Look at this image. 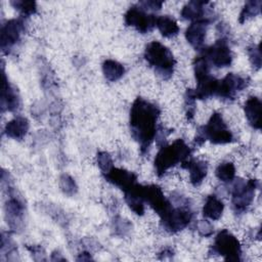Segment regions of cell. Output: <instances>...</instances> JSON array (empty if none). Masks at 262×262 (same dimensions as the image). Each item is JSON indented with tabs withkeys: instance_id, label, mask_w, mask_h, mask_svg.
<instances>
[{
	"instance_id": "obj_1",
	"label": "cell",
	"mask_w": 262,
	"mask_h": 262,
	"mask_svg": "<svg viewBox=\"0 0 262 262\" xmlns=\"http://www.w3.org/2000/svg\"><path fill=\"white\" fill-rule=\"evenodd\" d=\"M160 108L142 97H137L130 108V130L132 137L138 142L140 152H147L150 144L156 139L157 122Z\"/></svg>"
},
{
	"instance_id": "obj_2",
	"label": "cell",
	"mask_w": 262,
	"mask_h": 262,
	"mask_svg": "<svg viewBox=\"0 0 262 262\" xmlns=\"http://www.w3.org/2000/svg\"><path fill=\"white\" fill-rule=\"evenodd\" d=\"M191 149L183 139H176L172 144L163 145L155 158V169L159 177L163 176L170 168L187 160Z\"/></svg>"
},
{
	"instance_id": "obj_3",
	"label": "cell",
	"mask_w": 262,
	"mask_h": 262,
	"mask_svg": "<svg viewBox=\"0 0 262 262\" xmlns=\"http://www.w3.org/2000/svg\"><path fill=\"white\" fill-rule=\"evenodd\" d=\"M144 58L162 79L168 80L172 77L176 61L170 49L161 42L148 43L144 50Z\"/></svg>"
},
{
	"instance_id": "obj_4",
	"label": "cell",
	"mask_w": 262,
	"mask_h": 262,
	"mask_svg": "<svg viewBox=\"0 0 262 262\" xmlns=\"http://www.w3.org/2000/svg\"><path fill=\"white\" fill-rule=\"evenodd\" d=\"M206 140H209L214 144H225L233 141V135L227 128L220 113H213L208 123L198 130L194 142L196 144H202Z\"/></svg>"
},
{
	"instance_id": "obj_5",
	"label": "cell",
	"mask_w": 262,
	"mask_h": 262,
	"mask_svg": "<svg viewBox=\"0 0 262 262\" xmlns=\"http://www.w3.org/2000/svg\"><path fill=\"white\" fill-rule=\"evenodd\" d=\"M209 253L220 255L225 261H241L242 248L238 239L231 232L222 229L217 233Z\"/></svg>"
},
{
	"instance_id": "obj_6",
	"label": "cell",
	"mask_w": 262,
	"mask_h": 262,
	"mask_svg": "<svg viewBox=\"0 0 262 262\" xmlns=\"http://www.w3.org/2000/svg\"><path fill=\"white\" fill-rule=\"evenodd\" d=\"M2 185H6L9 198L5 202L4 212H5V220L7 225L12 231H18L23 228L24 224V214H25V205L19 196L16 195L15 189L11 186L9 181L3 183Z\"/></svg>"
},
{
	"instance_id": "obj_7",
	"label": "cell",
	"mask_w": 262,
	"mask_h": 262,
	"mask_svg": "<svg viewBox=\"0 0 262 262\" xmlns=\"http://www.w3.org/2000/svg\"><path fill=\"white\" fill-rule=\"evenodd\" d=\"M259 186L257 179H249L247 181L237 179L231 190V204L236 213L245 212L252 204L256 189Z\"/></svg>"
},
{
	"instance_id": "obj_8",
	"label": "cell",
	"mask_w": 262,
	"mask_h": 262,
	"mask_svg": "<svg viewBox=\"0 0 262 262\" xmlns=\"http://www.w3.org/2000/svg\"><path fill=\"white\" fill-rule=\"evenodd\" d=\"M141 195L154 211L163 219L173 208L172 203L167 200L160 186L156 184L141 185Z\"/></svg>"
},
{
	"instance_id": "obj_9",
	"label": "cell",
	"mask_w": 262,
	"mask_h": 262,
	"mask_svg": "<svg viewBox=\"0 0 262 262\" xmlns=\"http://www.w3.org/2000/svg\"><path fill=\"white\" fill-rule=\"evenodd\" d=\"M192 219V211L188 204L173 207L172 210L161 219L162 224L170 233H176L184 229Z\"/></svg>"
},
{
	"instance_id": "obj_10",
	"label": "cell",
	"mask_w": 262,
	"mask_h": 262,
	"mask_svg": "<svg viewBox=\"0 0 262 262\" xmlns=\"http://www.w3.org/2000/svg\"><path fill=\"white\" fill-rule=\"evenodd\" d=\"M202 56L208 61V63H212L216 68H225L230 66L232 61V54L229 46L227 45L226 38L218 39L213 45L203 48Z\"/></svg>"
},
{
	"instance_id": "obj_11",
	"label": "cell",
	"mask_w": 262,
	"mask_h": 262,
	"mask_svg": "<svg viewBox=\"0 0 262 262\" xmlns=\"http://www.w3.org/2000/svg\"><path fill=\"white\" fill-rule=\"evenodd\" d=\"M124 19L127 26L133 27L141 34H146L156 27L157 17L155 14L147 13L139 5H134L126 11Z\"/></svg>"
},
{
	"instance_id": "obj_12",
	"label": "cell",
	"mask_w": 262,
	"mask_h": 262,
	"mask_svg": "<svg viewBox=\"0 0 262 262\" xmlns=\"http://www.w3.org/2000/svg\"><path fill=\"white\" fill-rule=\"evenodd\" d=\"M25 32V23L23 18H12L7 20L1 27V50L3 53H10L11 49L20 40Z\"/></svg>"
},
{
	"instance_id": "obj_13",
	"label": "cell",
	"mask_w": 262,
	"mask_h": 262,
	"mask_svg": "<svg viewBox=\"0 0 262 262\" xmlns=\"http://www.w3.org/2000/svg\"><path fill=\"white\" fill-rule=\"evenodd\" d=\"M249 84V79L239 75L229 73L218 83L216 95L227 100H233L236 93L245 89Z\"/></svg>"
},
{
	"instance_id": "obj_14",
	"label": "cell",
	"mask_w": 262,
	"mask_h": 262,
	"mask_svg": "<svg viewBox=\"0 0 262 262\" xmlns=\"http://www.w3.org/2000/svg\"><path fill=\"white\" fill-rule=\"evenodd\" d=\"M2 79L3 83L1 90V112H15L19 108L20 98L17 90L8 82L6 75L4 73V67Z\"/></svg>"
},
{
	"instance_id": "obj_15",
	"label": "cell",
	"mask_w": 262,
	"mask_h": 262,
	"mask_svg": "<svg viewBox=\"0 0 262 262\" xmlns=\"http://www.w3.org/2000/svg\"><path fill=\"white\" fill-rule=\"evenodd\" d=\"M103 176L106 181L118 186L123 191L132 187L137 180V176L133 172L115 167H113L107 173H104Z\"/></svg>"
},
{
	"instance_id": "obj_16",
	"label": "cell",
	"mask_w": 262,
	"mask_h": 262,
	"mask_svg": "<svg viewBox=\"0 0 262 262\" xmlns=\"http://www.w3.org/2000/svg\"><path fill=\"white\" fill-rule=\"evenodd\" d=\"M212 19H201L192 21L185 31V38L187 42L196 50L203 49L204 41L206 38V32L208 25Z\"/></svg>"
},
{
	"instance_id": "obj_17",
	"label": "cell",
	"mask_w": 262,
	"mask_h": 262,
	"mask_svg": "<svg viewBox=\"0 0 262 262\" xmlns=\"http://www.w3.org/2000/svg\"><path fill=\"white\" fill-rule=\"evenodd\" d=\"M181 167L188 170L189 179L193 186L200 185L204 178L207 176L208 164L205 161L187 159L181 163Z\"/></svg>"
},
{
	"instance_id": "obj_18",
	"label": "cell",
	"mask_w": 262,
	"mask_h": 262,
	"mask_svg": "<svg viewBox=\"0 0 262 262\" xmlns=\"http://www.w3.org/2000/svg\"><path fill=\"white\" fill-rule=\"evenodd\" d=\"M209 4L208 1H189L187 2L182 10H181V16L185 19L189 20H201V19H212L210 17H207L206 15L208 12L207 5Z\"/></svg>"
},
{
	"instance_id": "obj_19",
	"label": "cell",
	"mask_w": 262,
	"mask_h": 262,
	"mask_svg": "<svg viewBox=\"0 0 262 262\" xmlns=\"http://www.w3.org/2000/svg\"><path fill=\"white\" fill-rule=\"evenodd\" d=\"M261 100L256 96H250L244 105V111L246 118L249 124L257 130H260L262 127L261 123Z\"/></svg>"
},
{
	"instance_id": "obj_20",
	"label": "cell",
	"mask_w": 262,
	"mask_h": 262,
	"mask_svg": "<svg viewBox=\"0 0 262 262\" xmlns=\"http://www.w3.org/2000/svg\"><path fill=\"white\" fill-rule=\"evenodd\" d=\"M124 199L128 207L137 215L141 216L144 213V201L141 195V184L137 182L124 191Z\"/></svg>"
},
{
	"instance_id": "obj_21",
	"label": "cell",
	"mask_w": 262,
	"mask_h": 262,
	"mask_svg": "<svg viewBox=\"0 0 262 262\" xmlns=\"http://www.w3.org/2000/svg\"><path fill=\"white\" fill-rule=\"evenodd\" d=\"M29 127H30V124L28 119L21 116H17L6 124L4 128V132L7 135V137L20 140L28 133Z\"/></svg>"
},
{
	"instance_id": "obj_22",
	"label": "cell",
	"mask_w": 262,
	"mask_h": 262,
	"mask_svg": "<svg viewBox=\"0 0 262 262\" xmlns=\"http://www.w3.org/2000/svg\"><path fill=\"white\" fill-rule=\"evenodd\" d=\"M219 80L212 76H207L198 81V86L192 89L193 96L195 99H206L213 95H216Z\"/></svg>"
},
{
	"instance_id": "obj_23",
	"label": "cell",
	"mask_w": 262,
	"mask_h": 262,
	"mask_svg": "<svg viewBox=\"0 0 262 262\" xmlns=\"http://www.w3.org/2000/svg\"><path fill=\"white\" fill-rule=\"evenodd\" d=\"M223 203L214 194L207 196L203 207V215L211 220H218L223 213Z\"/></svg>"
},
{
	"instance_id": "obj_24",
	"label": "cell",
	"mask_w": 262,
	"mask_h": 262,
	"mask_svg": "<svg viewBox=\"0 0 262 262\" xmlns=\"http://www.w3.org/2000/svg\"><path fill=\"white\" fill-rule=\"evenodd\" d=\"M156 26L159 29L160 33L166 38L174 37L179 32V27L176 20L168 15H162L157 17Z\"/></svg>"
},
{
	"instance_id": "obj_25",
	"label": "cell",
	"mask_w": 262,
	"mask_h": 262,
	"mask_svg": "<svg viewBox=\"0 0 262 262\" xmlns=\"http://www.w3.org/2000/svg\"><path fill=\"white\" fill-rule=\"evenodd\" d=\"M102 73L106 80L110 82H116L121 79L125 73L123 64L114 59H106L102 63Z\"/></svg>"
},
{
	"instance_id": "obj_26",
	"label": "cell",
	"mask_w": 262,
	"mask_h": 262,
	"mask_svg": "<svg viewBox=\"0 0 262 262\" xmlns=\"http://www.w3.org/2000/svg\"><path fill=\"white\" fill-rule=\"evenodd\" d=\"M261 6H262V2L260 0H251V1H247L246 4L244 5L239 16H238V21L241 24L245 23L247 19L254 17L256 15H258L261 12Z\"/></svg>"
},
{
	"instance_id": "obj_27",
	"label": "cell",
	"mask_w": 262,
	"mask_h": 262,
	"mask_svg": "<svg viewBox=\"0 0 262 262\" xmlns=\"http://www.w3.org/2000/svg\"><path fill=\"white\" fill-rule=\"evenodd\" d=\"M215 174L219 180L223 182H230L235 177V167L230 162H224L216 168Z\"/></svg>"
},
{
	"instance_id": "obj_28",
	"label": "cell",
	"mask_w": 262,
	"mask_h": 262,
	"mask_svg": "<svg viewBox=\"0 0 262 262\" xmlns=\"http://www.w3.org/2000/svg\"><path fill=\"white\" fill-rule=\"evenodd\" d=\"M10 4L19 11L23 17L30 16L37 11V4L35 1H25V0H14L11 1Z\"/></svg>"
},
{
	"instance_id": "obj_29",
	"label": "cell",
	"mask_w": 262,
	"mask_h": 262,
	"mask_svg": "<svg viewBox=\"0 0 262 262\" xmlns=\"http://www.w3.org/2000/svg\"><path fill=\"white\" fill-rule=\"evenodd\" d=\"M193 71H194V76L195 79L199 81L207 76H209V63L208 61L205 59L204 56L199 55L194 58L193 60Z\"/></svg>"
},
{
	"instance_id": "obj_30",
	"label": "cell",
	"mask_w": 262,
	"mask_h": 262,
	"mask_svg": "<svg viewBox=\"0 0 262 262\" xmlns=\"http://www.w3.org/2000/svg\"><path fill=\"white\" fill-rule=\"evenodd\" d=\"M59 187L61 191L69 196L74 195L78 191V186L76 184V181L74 180L73 177H71L68 174H62L59 177Z\"/></svg>"
},
{
	"instance_id": "obj_31",
	"label": "cell",
	"mask_w": 262,
	"mask_h": 262,
	"mask_svg": "<svg viewBox=\"0 0 262 262\" xmlns=\"http://www.w3.org/2000/svg\"><path fill=\"white\" fill-rule=\"evenodd\" d=\"M132 225L131 223L120 217V216H117L115 217L114 221H113V229H114V232L116 235H119V236H125L131 229Z\"/></svg>"
},
{
	"instance_id": "obj_32",
	"label": "cell",
	"mask_w": 262,
	"mask_h": 262,
	"mask_svg": "<svg viewBox=\"0 0 262 262\" xmlns=\"http://www.w3.org/2000/svg\"><path fill=\"white\" fill-rule=\"evenodd\" d=\"M96 161H97V165H98L99 169L101 170L102 174L107 173L114 167L112 157L106 151H99V152H97Z\"/></svg>"
},
{
	"instance_id": "obj_33",
	"label": "cell",
	"mask_w": 262,
	"mask_h": 262,
	"mask_svg": "<svg viewBox=\"0 0 262 262\" xmlns=\"http://www.w3.org/2000/svg\"><path fill=\"white\" fill-rule=\"evenodd\" d=\"M195 100L192 89H187L185 93V114L188 121L193 119L195 113Z\"/></svg>"
},
{
	"instance_id": "obj_34",
	"label": "cell",
	"mask_w": 262,
	"mask_h": 262,
	"mask_svg": "<svg viewBox=\"0 0 262 262\" xmlns=\"http://www.w3.org/2000/svg\"><path fill=\"white\" fill-rule=\"evenodd\" d=\"M249 59L255 70H259L261 68L262 57H261V49L260 45H252L248 48Z\"/></svg>"
},
{
	"instance_id": "obj_35",
	"label": "cell",
	"mask_w": 262,
	"mask_h": 262,
	"mask_svg": "<svg viewBox=\"0 0 262 262\" xmlns=\"http://www.w3.org/2000/svg\"><path fill=\"white\" fill-rule=\"evenodd\" d=\"M196 228H198V231L199 233L202 235V236H210L213 234V225L208 221V220H201L198 222V225H196Z\"/></svg>"
},
{
	"instance_id": "obj_36",
	"label": "cell",
	"mask_w": 262,
	"mask_h": 262,
	"mask_svg": "<svg viewBox=\"0 0 262 262\" xmlns=\"http://www.w3.org/2000/svg\"><path fill=\"white\" fill-rule=\"evenodd\" d=\"M27 249L31 252L34 260H36V261L46 260L45 252H44L42 247H40V246H27Z\"/></svg>"
},
{
	"instance_id": "obj_37",
	"label": "cell",
	"mask_w": 262,
	"mask_h": 262,
	"mask_svg": "<svg viewBox=\"0 0 262 262\" xmlns=\"http://www.w3.org/2000/svg\"><path fill=\"white\" fill-rule=\"evenodd\" d=\"M138 5L144 9L145 11L146 10H160L162 8V5H163V2L162 1H140L138 3Z\"/></svg>"
},
{
	"instance_id": "obj_38",
	"label": "cell",
	"mask_w": 262,
	"mask_h": 262,
	"mask_svg": "<svg viewBox=\"0 0 262 262\" xmlns=\"http://www.w3.org/2000/svg\"><path fill=\"white\" fill-rule=\"evenodd\" d=\"M89 260H92V257L88 252H82L77 257V261H89Z\"/></svg>"
},
{
	"instance_id": "obj_39",
	"label": "cell",
	"mask_w": 262,
	"mask_h": 262,
	"mask_svg": "<svg viewBox=\"0 0 262 262\" xmlns=\"http://www.w3.org/2000/svg\"><path fill=\"white\" fill-rule=\"evenodd\" d=\"M51 260H52V261H64L66 258H63V257L61 256V254H59V252L54 251V252L51 254Z\"/></svg>"
},
{
	"instance_id": "obj_40",
	"label": "cell",
	"mask_w": 262,
	"mask_h": 262,
	"mask_svg": "<svg viewBox=\"0 0 262 262\" xmlns=\"http://www.w3.org/2000/svg\"><path fill=\"white\" fill-rule=\"evenodd\" d=\"M161 254V259H165L166 258V256H170V257H172L173 256V251L172 250H170V249H165L163 252H161L160 253Z\"/></svg>"
}]
</instances>
